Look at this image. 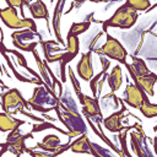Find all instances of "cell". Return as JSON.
<instances>
[{"instance_id": "cell-6", "label": "cell", "mask_w": 157, "mask_h": 157, "mask_svg": "<svg viewBox=\"0 0 157 157\" xmlns=\"http://www.w3.org/2000/svg\"><path fill=\"white\" fill-rule=\"evenodd\" d=\"M27 139H33L32 132H27L25 135L21 134L20 128H16L11 131H9V135L6 136V141L4 144H0V156H2L6 152H11L16 156L22 155L23 152H27L28 148H26L25 141Z\"/></svg>"}, {"instance_id": "cell-30", "label": "cell", "mask_w": 157, "mask_h": 157, "mask_svg": "<svg viewBox=\"0 0 157 157\" xmlns=\"http://www.w3.org/2000/svg\"><path fill=\"white\" fill-rule=\"evenodd\" d=\"M5 2L7 4V6L20 9V13H21L22 18L25 17V13H23V6L26 5V6L28 7V5H29V1H28V0H5Z\"/></svg>"}, {"instance_id": "cell-24", "label": "cell", "mask_w": 157, "mask_h": 157, "mask_svg": "<svg viewBox=\"0 0 157 157\" xmlns=\"http://www.w3.org/2000/svg\"><path fill=\"white\" fill-rule=\"evenodd\" d=\"M139 110L142 113V115L145 118H148V119H152L157 115V104L156 103H152L147 97L141 102L140 107H139Z\"/></svg>"}, {"instance_id": "cell-28", "label": "cell", "mask_w": 157, "mask_h": 157, "mask_svg": "<svg viewBox=\"0 0 157 157\" xmlns=\"http://www.w3.org/2000/svg\"><path fill=\"white\" fill-rule=\"evenodd\" d=\"M128 6H130L131 9H134L135 11H148V9L151 7V2L150 0H125V2Z\"/></svg>"}, {"instance_id": "cell-32", "label": "cell", "mask_w": 157, "mask_h": 157, "mask_svg": "<svg viewBox=\"0 0 157 157\" xmlns=\"http://www.w3.org/2000/svg\"><path fill=\"white\" fill-rule=\"evenodd\" d=\"M85 1H93V2H102L103 0H74V4L76 7H78L80 5H82Z\"/></svg>"}, {"instance_id": "cell-12", "label": "cell", "mask_w": 157, "mask_h": 157, "mask_svg": "<svg viewBox=\"0 0 157 157\" xmlns=\"http://www.w3.org/2000/svg\"><path fill=\"white\" fill-rule=\"evenodd\" d=\"M119 102L121 103L120 109L117 110V112H114V113H112L109 117H107V118L103 119V125H104V128H105L108 131L113 132V134H117V132H119V131H123V130L126 128V126H123V124H121V121H123V119H124V114H125V112H126V107L124 105V103H123L121 99H119Z\"/></svg>"}, {"instance_id": "cell-14", "label": "cell", "mask_w": 157, "mask_h": 157, "mask_svg": "<svg viewBox=\"0 0 157 157\" xmlns=\"http://www.w3.org/2000/svg\"><path fill=\"white\" fill-rule=\"evenodd\" d=\"M76 72L80 78L88 82L93 77V66H92V50L83 53L81 59L76 65Z\"/></svg>"}, {"instance_id": "cell-3", "label": "cell", "mask_w": 157, "mask_h": 157, "mask_svg": "<svg viewBox=\"0 0 157 157\" xmlns=\"http://www.w3.org/2000/svg\"><path fill=\"white\" fill-rule=\"evenodd\" d=\"M31 109L40 113H47L50 110H54V108L59 104V97L49 86L38 85L32 97L27 101Z\"/></svg>"}, {"instance_id": "cell-13", "label": "cell", "mask_w": 157, "mask_h": 157, "mask_svg": "<svg viewBox=\"0 0 157 157\" xmlns=\"http://www.w3.org/2000/svg\"><path fill=\"white\" fill-rule=\"evenodd\" d=\"M0 20L10 29H22L23 28V21H22V18H20L16 7H11V6H7L5 9L0 7Z\"/></svg>"}, {"instance_id": "cell-2", "label": "cell", "mask_w": 157, "mask_h": 157, "mask_svg": "<svg viewBox=\"0 0 157 157\" xmlns=\"http://www.w3.org/2000/svg\"><path fill=\"white\" fill-rule=\"evenodd\" d=\"M43 52H44V56H45V63H55L59 61L60 63V77H61V82H66V74H65V69L66 65L75 59V56L78 54L80 52V40L78 37L76 36H66V49L64 53L61 54H55L52 55L45 47H43Z\"/></svg>"}, {"instance_id": "cell-18", "label": "cell", "mask_w": 157, "mask_h": 157, "mask_svg": "<svg viewBox=\"0 0 157 157\" xmlns=\"http://www.w3.org/2000/svg\"><path fill=\"white\" fill-rule=\"evenodd\" d=\"M61 145V141H60V137L56 136V135H53V134H49V135H45L42 140V142H37L36 147L39 148V150H43V151H47V152H50L53 156L54 153L58 151L59 146Z\"/></svg>"}, {"instance_id": "cell-29", "label": "cell", "mask_w": 157, "mask_h": 157, "mask_svg": "<svg viewBox=\"0 0 157 157\" xmlns=\"http://www.w3.org/2000/svg\"><path fill=\"white\" fill-rule=\"evenodd\" d=\"M13 44V47H16L17 49H20V50H23V52H33L36 48H37V45L39 44V40H32V42H28V43H12Z\"/></svg>"}, {"instance_id": "cell-27", "label": "cell", "mask_w": 157, "mask_h": 157, "mask_svg": "<svg viewBox=\"0 0 157 157\" xmlns=\"http://www.w3.org/2000/svg\"><path fill=\"white\" fill-rule=\"evenodd\" d=\"M47 129H55V130H58L59 132H61V134H64V135L67 136V131H65V130H63V129L58 128L56 125H54V124H52V123H48V121H40V123L34 124V125L32 126L31 132L34 134V132H39V131H43V130H47Z\"/></svg>"}, {"instance_id": "cell-25", "label": "cell", "mask_w": 157, "mask_h": 157, "mask_svg": "<svg viewBox=\"0 0 157 157\" xmlns=\"http://www.w3.org/2000/svg\"><path fill=\"white\" fill-rule=\"evenodd\" d=\"M32 54H33V56H34V59H36V63H37V66L39 67V75H40V77L44 80V82L54 91V88H53V82H52V78H50V75H49V72H48V70H47V67H45V65H44V63L42 61V59L39 58V54H38V52L34 49L33 52H32Z\"/></svg>"}, {"instance_id": "cell-23", "label": "cell", "mask_w": 157, "mask_h": 157, "mask_svg": "<svg viewBox=\"0 0 157 157\" xmlns=\"http://www.w3.org/2000/svg\"><path fill=\"white\" fill-rule=\"evenodd\" d=\"M101 63H102V71H99L94 77H92L88 82H90V88H91V92H92V96L93 97H98V93H97V85H98V81L101 80V77L107 72L108 67L110 66V61L108 59H104L103 56L99 58Z\"/></svg>"}, {"instance_id": "cell-1", "label": "cell", "mask_w": 157, "mask_h": 157, "mask_svg": "<svg viewBox=\"0 0 157 157\" xmlns=\"http://www.w3.org/2000/svg\"><path fill=\"white\" fill-rule=\"evenodd\" d=\"M54 110L56 112L58 119L65 128H67V136L70 139L87 132V125L78 113L77 104L69 91H65V93L60 96L59 104L54 108Z\"/></svg>"}, {"instance_id": "cell-31", "label": "cell", "mask_w": 157, "mask_h": 157, "mask_svg": "<svg viewBox=\"0 0 157 157\" xmlns=\"http://www.w3.org/2000/svg\"><path fill=\"white\" fill-rule=\"evenodd\" d=\"M22 21H23V28H29V29H32V31L37 32V25H36V22H34V20H33V18L23 17V18H22Z\"/></svg>"}, {"instance_id": "cell-11", "label": "cell", "mask_w": 157, "mask_h": 157, "mask_svg": "<svg viewBox=\"0 0 157 157\" xmlns=\"http://www.w3.org/2000/svg\"><path fill=\"white\" fill-rule=\"evenodd\" d=\"M147 97V94L134 82H128L126 87L124 90V99H121L124 103H126L129 107L134 109H139L141 102Z\"/></svg>"}, {"instance_id": "cell-15", "label": "cell", "mask_w": 157, "mask_h": 157, "mask_svg": "<svg viewBox=\"0 0 157 157\" xmlns=\"http://www.w3.org/2000/svg\"><path fill=\"white\" fill-rule=\"evenodd\" d=\"M69 148L74 153H88V155H92L93 156L92 142L90 141V139L87 136V132L78 135L75 141L70 142L69 144Z\"/></svg>"}, {"instance_id": "cell-20", "label": "cell", "mask_w": 157, "mask_h": 157, "mask_svg": "<svg viewBox=\"0 0 157 157\" xmlns=\"http://www.w3.org/2000/svg\"><path fill=\"white\" fill-rule=\"evenodd\" d=\"M0 34H1V39H0V48L2 49V50H5L6 53H11V54H13L15 56H16V59H17V63L20 64V66H22V67H25L29 74H32L36 78H38V80H42V77H40V75H38L36 71H33L29 66H28V64H27V59L18 52V50H16V49H7L6 47H5V44H4V32H2V29L0 28Z\"/></svg>"}, {"instance_id": "cell-9", "label": "cell", "mask_w": 157, "mask_h": 157, "mask_svg": "<svg viewBox=\"0 0 157 157\" xmlns=\"http://www.w3.org/2000/svg\"><path fill=\"white\" fill-rule=\"evenodd\" d=\"M135 129L137 131H132L130 132V146L132 152L137 156V157H147V156H152V153L148 151V146H147V136L144 132V130L141 129V125L137 124L135 126Z\"/></svg>"}, {"instance_id": "cell-22", "label": "cell", "mask_w": 157, "mask_h": 157, "mask_svg": "<svg viewBox=\"0 0 157 157\" xmlns=\"http://www.w3.org/2000/svg\"><path fill=\"white\" fill-rule=\"evenodd\" d=\"M131 59H132V63L128 64V65H129V67L131 69V71L134 72V75L136 77H140V76H144V75H147L148 72H151L148 66L144 61V59L137 58L135 55H131Z\"/></svg>"}, {"instance_id": "cell-8", "label": "cell", "mask_w": 157, "mask_h": 157, "mask_svg": "<svg viewBox=\"0 0 157 157\" xmlns=\"http://www.w3.org/2000/svg\"><path fill=\"white\" fill-rule=\"evenodd\" d=\"M0 98H1V109L7 114H11V115L16 114L23 108L28 110L31 109L28 105V102L23 98V96L20 93L17 88L7 90L5 93L0 94Z\"/></svg>"}, {"instance_id": "cell-19", "label": "cell", "mask_w": 157, "mask_h": 157, "mask_svg": "<svg viewBox=\"0 0 157 157\" xmlns=\"http://www.w3.org/2000/svg\"><path fill=\"white\" fill-rule=\"evenodd\" d=\"M11 38H12V43L13 42L15 43H28L36 38L42 39V36L38 32H34L29 28H22V29H16L15 32H12Z\"/></svg>"}, {"instance_id": "cell-10", "label": "cell", "mask_w": 157, "mask_h": 157, "mask_svg": "<svg viewBox=\"0 0 157 157\" xmlns=\"http://www.w3.org/2000/svg\"><path fill=\"white\" fill-rule=\"evenodd\" d=\"M124 66L126 67V70H128V72H129V75H130V78H132L134 83L137 85L147 96L153 97V96H155V83H156V81H157V75L151 71V72H148L147 75L136 77V76L134 75V72L131 71V69L129 67L128 63H126Z\"/></svg>"}, {"instance_id": "cell-5", "label": "cell", "mask_w": 157, "mask_h": 157, "mask_svg": "<svg viewBox=\"0 0 157 157\" xmlns=\"http://www.w3.org/2000/svg\"><path fill=\"white\" fill-rule=\"evenodd\" d=\"M69 77L71 80V83L74 86V90L76 92V96L78 98V103L82 105V112L85 114V117H90V118H94L97 121H98V118L102 119L103 115H102V110H101V107H99V101H98V97H90L87 94H83L82 91H81V87H80V83L77 81V78L75 77L71 67L69 66Z\"/></svg>"}, {"instance_id": "cell-7", "label": "cell", "mask_w": 157, "mask_h": 157, "mask_svg": "<svg viewBox=\"0 0 157 157\" xmlns=\"http://www.w3.org/2000/svg\"><path fill=\"white\" fill-rule=\"evenodd\" d=\"M99 55H104L112 60H115L123 65H125L128 61H126V58H128V50L124 48V45L117 39L114 38L113 36L108 34L105 36V43L101 47V48H97L94 50H92Z\"/></svg>"}, {"instance_id": "cell-4", "label": "cell", "mask_w": 157, "mask_h": 157, "mask_svg": "<svg viewBox=\"0 0 157 157\" xmlns=\"http://www.w3.org/2000/svg\"><path fill=\"white\" fill-rule=\"evenodd\" d=\"M137 11L128 6L126 4H123L119 6L114 13L105 21H103V32H107L108 27L113 28H120V29H130L137 21Z\"/></svg>"}, {"instance_id": "cell-33", "label": "cell", "mask_w": 157, "mask_h": 157, "mask_svg": "<svg viewBox=\"0 0 157 157\" xmlns=\"http://www.w3.org/2000/svg\"><path fill=\"white\" fill-rule=\"evenodd\" d=\"M28 1H29V0H28Z\"/></svg>"}, {"instance_id": "cell-16", "label": "cell", "mask_w": 157, "mask_h": 157, "mask_svg": "<svg viewBox=\"0 0 157 157\" xmlns=\"http://www.w3.org/2000/svg\"><path fill=\"white\" fill-rule=\"evenodd\" d=\"M28 10L33 20H47L48 28H49V12L43 0H36L34 2H29Z\"/></svg>"}, {"instance_id": "cell-17", "label": "cell", "mask_w": 157, "mask_h": 157, "mask_svg": "<svg viewBox=\"0 0 157 157\" xmlns=\"http://www.w3.org/2000/svg\"><path fill=\"white\" fill-rule=\"evenodd\" d=\"M23 124H26L25 120L13 118L11 114H7L5 112L0 113V131L1 132H9L16 128H20Z\"/></svg>"}, {"instance_id": "cell-26", "label": "cell", "mask_w": 157, "mask_h": 157, "mask_svg": "<svg viewBox=\"0 0 157 157\" xmlns=\"http://www.w3.org/2000/svg\"><path fill=\"white\" fill-rule=\"evenodd\" d=\"M91 26V22L90 21H83V22H74L67 32V36H76L78 37L80 34L85 33Z\"/></svg>"}, {"instance_id": "cell-21", "label": "cell", "mask_w": 157, "mask_h": 157, "mask_svg": "<svg viewBox=\"0 0 157 157\" xmlns=\"http://www.w3.org/2000/svg\"><path fill=\"white\" fill-rule=\"evenodd\" d=\"M107 82L112 93H115L120 88V86L123 85V71L120 65H115L112 69L110 74L107 75Z\"/></svg>"}]
</instances>
